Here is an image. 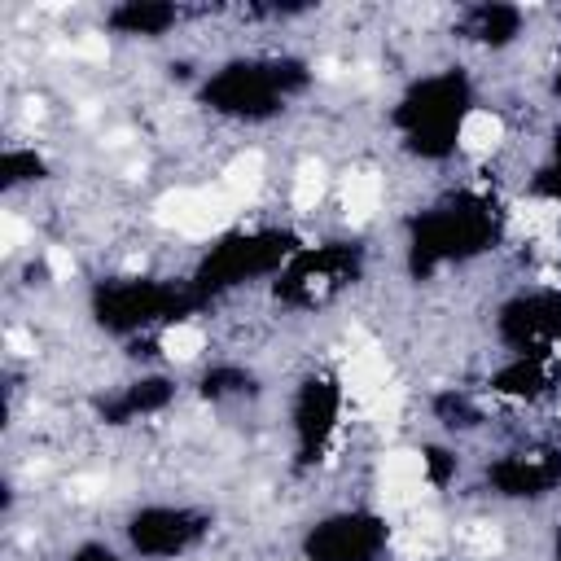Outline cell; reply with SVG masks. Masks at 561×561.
I'll return each instance as SVG.
<instances>
[{
  "instance_id": "obj_1",
  "label": "cell",
  "mask_w": 561,
  "mask_h": 561,
  "mask_svg": "<svg viewBox=\"0 0 561 561\" xmlns=\"http://www.w3.org/2000/svg\"><path fill=\"white\" fill-rule=\"evenodd\" d=\"M242 211L228 193L215 185V189H167L163 198L154 202V224L158 228H171L180 237H215L224 224H233V215Z\"/></svg>"
},
{
  "instance_id": "obj_8",
  "label": "cell",
  "mask_w": 561,
  "mask_h": 561,
  "mask_svg": "<svg viewBox=\"0 0 561 561\" xmlns=\"http://www.w3.org/2000/svg\"><path fill=\"white\" fill-rule=\"evenodd\" d=\"M22 242H27V224L18 220V211H5L0 215V250H5V255H18Z\"/></svg>"
},
{
  "instance_id": "obj_2",
  "label": "cell",
  "mask_w": 561,
  "mask_h": 561,
  "mask_svg": "<svg viewBox=\"0 0 561 561\" xmlns=\"http://www.w3.org/2000/svg\"><path fill=\"white\" fill-rule=\"evenodd\" d=\"M500 141H505V119H500L496 110H469L461 119V128H456V145H461L465 154L474 158H487L500 150Z\"/></svg>"
},
{
  "instance_id": "obj_4",
  "label": "cell",
  "mask_w": 561,
  "mask_h": 561,
  "mask_svg": "<svg viewBox=\"0 0 561 561\" xmlns=\"http://www.w3.org/2000/svg\"><path fill=\"white\" fill-rule=\"evenodd\" d=\"M342 211L351 224H364L382 211V176L377 171H347L342 176Z\"/></svg>"
},
{
  "instance_id": "obj_9",
  "label": "cell",
  "mask_w": 561,
  "mask_h": 561,
  "mask_svg": "<svg viewBox=\"0 0 561 561\" xmlns=\"http://www.w3.org/2000/svg\"><path fill=\"white\" fill-rule=\"evenodd\" d=\"M44 263H49V277H53V281H71V277H75V255H71V246H49Z\"/></svg>"
},
{
  "instance_id": "obj_6",
  "label": "cell",
  "mask_w": 561,
  "mask_h": 561,
  "mask_svg": "<svg viewBox=\"0 0 561 561\" xmlns=\"http://www.w3.org/2000/svg\"><path fill=\"white\" fill-rule=\"evenodd\" d=\"M202 351H206V334H202V325H189V320H180V325L163 329V356H167V360L189 364V360H198Z\"/></svg>"
},
{
  "instance_id": "obj_10",
  "label": "cell",
  "mask_w": 561,
  "mask_h": 561,
  "mask_svg": "<svg viewBox=\"0 0 561 561\" xmlns=\"http://www.w3.org/2000/svg\"><path fill=\"white\" fill-rule=\"evenodd\" d=\"M9 347H14V356H31V347H36V342L22 334V329H9Z\"/></svg>"
},
{
  "instance_id": "obj_3",
  "label": "cell",
  "mask_w": 561,
  "mask_h": 561,
  "mask_svg": "<svg viewBox=\"0 0 561 561\" xmlns=\"http://www.w3.org/2000/svg\"><path fill=\"white\" fill-rule=\"evenodd\" d=\"M263 176H268V163H263V154H259V150H242V154L233 158V163L220 171V189H224L237 206H246V202L259 198Z\"/></svg>"
},
{
  "instance_id": "obj_5",
  "label": "cell",
  "mask_w": 561,
  "mask_h": 561,
  "mask_svg": "<svg viewBox=\"0 0 561 561\" xmlns=\"http://www.w3.org/2000/svg\"><path fill=\"white\" fill-rule=\"evenodd\" d=\"M325 193H329V171L320 158H307V163L294 171V189H290V202H294V211L299 215H312L320 202H325Z\"/></svg>"
},
{
  "instance_id": "obj_11",
  "label": "cell",
  "mask_w": 561,
  "mask_h": 561,
  "mask_svg": "<svg viewBox=\"0 0 561 561\" xmlns=\"http://www.w3.org/2000/svg\"><path fill=\"white\" fill-rule=\"evenodd\" d=\"M553 356H557V360H561V338H557V342H553Z\"/></svg>"
},
{
  "instance_id": "obj_7",
  "label": "cell",
  "mask_w": 561,
  "mask_h": 561,
  "mask_svg": "<svg viewBox=\"0 0 561 561\" xmlns=\"http://www.w3.org/2000/svg\"><path fill=\"white\" fill-rule=\"evenodd\" d=\"M71 57H79V62H106L110 40L101 36V31H79V36L71 40Z\"/></svg>"
}]
</instances>
